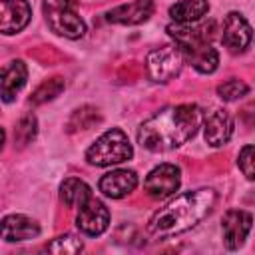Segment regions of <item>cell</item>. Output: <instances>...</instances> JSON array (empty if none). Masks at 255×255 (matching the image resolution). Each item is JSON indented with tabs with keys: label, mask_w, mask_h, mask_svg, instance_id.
Returning a JSON list of instances; mask_svg holds the SVG:
<instances>
[{
	"label": "cell",
	"mask_w": 255,
	"mask_h": 255,
	"mask_svg": "<svg viewBox=\"0 0 255 255\" xmlns=\"http://www.w3.org/2000/svg\"><path fill=\"white\" fill-rule=\"evenodd\" d=\"M137 185V175L131 169H114L106 175H102L98 187L104 195L112 197V199H120L126 197L128 193H131Z\"/></svg>",
	"instance_id": "5bb4252c"
},
{
	"label": "cell",
	"mask_w": 255,
	"mask_h": 255,
	"mask_svg": "<svg viewBox=\"0 0 255 255\" xmlns=\"http://www.w3.org/2000/svg\"><path fill=\"white\" fill-rule=\"evenodd\" d=\"M215 199L217 195L211 187L185 191L151 215L147 223V231L157 237H169V235L183 233L195 227L199 221H203L211 213Z\"/></svg>",
	"instance_id": "7a4b0ae2"
},
{
	"label": "cell",
	"mask_w": 255,
	"mask_h": 255,
	"mask_svg": "<svg viewBox=\"0 0 255 255\" xmlns=\"http://www.w3.org/2000/svg\"><path fill=\"white\" fill-rule=\"evenodd\" d=\"M251 26L249 22L243 18V14L239 12H229L223 20V34L221 40L225 44V48H229V52L237 54L243 52L249 44H251Z\"/></svg>",
	"instance_id": "9c48e42d"
},
{
	"label": "cell",
	"mask_w": 255,
	"mask_h": 255,
	"mask_svg": "<svg viewBox=\"0 0 255 255\" xmlns=\"http://www.w3.org/2000/svg\"><path fill=\"white\" fill-rule=\"evenodd\" d=\"M233 133V118L225 110H215L205 120V141L213 147H219L229 141Z\"/></svg>",
	"instance_id": "2e32d148"
},
{
	"label": "cell",
	"mask_w": 255,
	"mask_h": 255,
	"mask_svg": "<svg viewBox=\"0 0 255 255\" xmlns=\"http://www.w3.org/2000/svg\"><path fill=\"white\" fill-rule=\"evenodd\" d=\"M44 16L52 32L78 40L86 34V22L74 8V0H44Z\"/></svg>",
	"instance_id": "277c9868"
},
{
	"label": "cell",
	"mask_w": 255,
	"mask_h": 255,
	"mask_svg": "<svg viewBox=\"0 0 255 255\" xmlns=\"http://www.w3.org/2000/svg\"><path fill=\"white\" fill-rule=\"evenodd\" d=\"M46 249L56 255H74L84 249V243L74 235H62V237H56Z\"/></svg>",
	"instance_id": "7402d4cb"
},
{
	"label": "cell",
	"mask_w": 255,
	"mask_h": 255,
	"mask_svg": "<svg viewBox=\"0 0 255 255\" xmlns=\"http://www.w3.org/2000/svg\"><path fill=\"white\" fill-rule=\"evenodd\" d=\"M179 183H181L179 167L173 163H161L147 173V177L143 181V189L153 199H165L177 191Z\"/></svg>",
	"instance_id": "8992f818"
},
{
	"label": "cell",
	"mask_w": 255,
	"mask_h": 255,
	"mask_svg": "<svg viewBox=\"0 0 255 255\" xmlns=\"http://www.w3.org/2000/svg\"><path fill=\"white\" fill-rule=\"evenodd\" d=\"M36 133H38V122L32 114H26L20 118V122L14 128V141L18 145H26L36 137Z\"/></svg>",
	"instance_id": "44dd1931"
},
{
	"label": "cell",
	"mask_w": 255,
	"mask_h": 255,
	"mask_svg": "<svg viewBox=\"0 0 255 255\" xmlns=\"http://www.w3.org/2000/svg\"><path fill=\"white\" fill-rule=\"evenodd\" d=\"M100 122V114L96 108L92 106H84L80 110H76L70 120H68V131H78V129H90L94 124Z\"/></svg>",
	"instance_id": "ffe728a7"
},
{
	"label": "cell",
	"mask_w": 255,
	"mask_h": 255,
	"mask_svg": "<svg viewBox=\"0 0 255 255\" xmlns=\"http://www.w3.org/2000/svg\"><path fill=\"white\" fill-rule=\"evenodd\" d=\"M131 155H133V147H131L128 135L118 128L102 133L86 151V159L98 167L128 161Z\"/></svg>",
	"instance_id": "3957f363"
},
{
	"label": "cell",
	"mask_w": 255,
	"mask_h": 255,
	"mask_svg": "<svg viewBox=\"0 0 255 255\" xmlns=\"http://www.w3.org/2000/svg\"><path fill=\"white\" fill-rule=\"evenodd\" d=\"M183 54V60L189 62L199 74H211L217 70L219 64V54L209 42H191L177 46Z\"/></svg>",
	"instance_id": "7c38bea8"
},
{
	"label": "cell",
	"mask_w": 255,
	"mask_h": 255,
	"mask_svg": "<svg viewBox=\"0 0 255 255\" xmlns=\"http://www.w3.org/2000/svg\"><path fill=\"white\" fill-rule=\"evenodd\" d=\"M90 195H92L90 185L78 177H68L60 185V197L68 207H80Z\"/></svg>",
	"instance_id": "ac0fdd59"
},
{
	"label": "cell",
	"mask_w": 255,
	"mask_h": 255,
	"mask_svg": "<svg viewBox=\"0 0 255 255\" xmlns=\"http://www.w3.org/2000/svg\"><path fill=\"white\" fill-rule=\"evenodd\" d=\"M247 92H249V86L243 80H227L225 84L217 86V96L223 102H235V100L247 96Z\"/></svg>",
	"instance_id": "603a6c76"
},
{
	"label": "cell",
	"mask_w": 255,
	"mask_h": 255,
	"mask_svg": "<svg viewBox=\"0 0 255 255\" xmlns=\"http://www.w3.org/2000/svg\"><path fill=\"white\" fill-rule=\"evenodd\" d=\"M64 86H66V84H64V80H62V78H50V80L42 82V84L32 92L30 102H32L34 106L46 104V102L54 100L56 96H60V94H62V90H64Z\"/></svg>",
	"instance_id": "d6986e66"
},
{
	"label": "cell",
	"mask_w": 255,
	"mask_h": 255,
	"mask_svg": "<svg viewBox=\"0 0 255 255\" xmlns=\"http://www.w3.org/2000/svg\"><path fill=\"white\" fill-rule=\"evenodd\" d=\"M209 12L207 0H179L169 8V16L177 24H191Z\"/></svg>",
	"instance_id": "e0dca14e"
},
{
	"label": "cell",
	"mask_w": 255,
	"mask_h": 255,
	"mask_svg": "<svg viewBox=\"0 0 255 255\" xmlns=\"http://www.w3.org/2000/svg\"><path fill=\"white\" fill-rule=\"evenodd\" d=\"M78 209L80 211H78V217H76V225H78V229L82 233L96 237V235H102L108 229V225H110V211H108V207L100 199L90 195Z\"/></svg>",
	"instance_id": "52a82bcc"
},
{
	"label": "cell",
	"mask_w": 255,
	"mask_h": 255,
	"mask_svg": "<svg viewBox=\"0 0 255 255\" xmlns=\"http://www.w3.org/2000/svg\"><path fill=\"white\" fill-rule=\"evenodd\" d=\"M4 139H6V133H4V129L0 128V149H2V145H4Z\"/></svg>",
	"instance_id": "d4e9b609"
},
{
	"label": "cell",
	"mask_w": 255,
	"mask_h": 255,
	"mask_svg": "<svg viewBox=\"0 0 255 255\" xmlns=\"http://www.w3.org/2000/svg\"><path fill=\"white\" fill-rule=\"evenodd\" d=\"M203 122V112L195 104L165 108L145 120L137 129V143L149 151H167L189 141Z\"/></svg>",
	"instance_id": "6da1fadb"
},
{
	"label": "cell",
	"mask_w": 255,
	"mask_h": 255,
	"mask_svg": "<svg viewBox=\"0 0 255 255\" xmlns=\"http://www.w3.org/2000/svg\"><path fill=\"white\" fill-rule=\"evenodd\" d=\"M28 80V68L22 60H12L0 68V100L10 104Z\"/></svg>",
	"instance_id": "4fadbf2b"
},
{
	"label": "cell",
	"mask_w": 255,
	"mask_h": 255,
	"mask_svg": "<svg viewBox=\"0 0 255 255\" xmlns=\"http://www.w3.org/2000/svg\"><path fill=\"white\" fill-rule=\"evenodd\" d=\"M237 165H239V169L243 171V175L247 179H253V145L251 143H247V145L241 147Z\"/></svg>",
	"instance_id": "cb8c5ba5"
},
{
	"label": "cell",
	"mask_w": 255,
	"mask_h": 255,
	"mask_svg": "<svg viewBox=\"0 0 255 255\" xmlns=\"http://www.w3.org/2000/svg\"><path fill=\"white\" fill-rule=\"evenodd\" d=\"M40 235V225L22 213L6 215L0 221V237L8 243H18V241H28Z\"/></svg>",
	"instance_id": "8fae6325"
},
{
	"label": "cell",
	"mask_w": 255,
	"mask_h": 255,
	"mask_svg": "<svg viewBox=\"0 0 255 255\" xmlns=\"http://www.w3.org/2000/svg\"><path fill=\"white\" fill-rule=\"evenodd\" d=\"M251 221H253L251 213L241 211V209H229L223 215L221 231H223V243L229 251H235L245 243L251 231Z\"/></svg>",
	"instance_id": "ba28073f"
},
{
	"label": "cell",
	"mask_w": 255,
	"mask_h": 255,
	"mask_svg": "<svg viewBox=\"0 0 255 255\" xmlns=\"http://www.w3.org/2000/svg\"><path fill=\"white\" fill-rule=\"evenodd\" d=\"M32 18V8L26 0H0V32L18 34Z\"/></svg>",
	"instance_id": "30bf717a"
},
{
	"label": "cell",
	"mask_w": 255,
	"mask_h": 255,
	"mask_svg": "<svg viewBox=\"0 0 255 255\" xmlns=\"http://www.w3.org/2000/svg\"><path fill=\"white\" fill-rule=\"evenodd\" d=\"M183 54L181 50L175 46H161V48H155L147 54L145 58V70H147V76L153 80V82H169L173 80L181 68H183Z\"/></svg>",
	"instance_id": "5b68a950"
},
{
	"label": "cell",
	"mask_w": 255,
	"mask_h": 255,
	"mask_svg": "<svg viewBox=\"0 0 255 255\" xmlns=\"http://www.w3.org/2000/svg\"><path fill=\"white\" fill-rule=\"evenodd\" d=\"M153 14V0H131L120 4L108 12V20L114 24H141Z\"/></svg>",
	"instance_id": "9a60e30c"
}]
</instances>
